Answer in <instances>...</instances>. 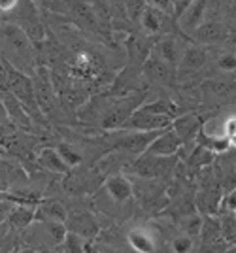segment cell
<instances>
[{"instance_id": "cell-1", "label": "cell", "mask_w": 236, "mask_h": 253, "mask_svg": "<svg viewBox=\"0 0 236 253\" xmlns=\"http://www.w3.org/2000/svg\"><path fill=\"white\" fill-rule=\"evenodd\" d=\"M0 49L2 59L33 76L36 70V45L17 23H6L0 27Z\"/></svg>"}, {"instance_id": "cell-2", "label": "cell", "mask_w": 236, "mask_h": 253, "mask_svg": "<svg viewBox=\"0 0 236 253\" xmlns=\"http://www.w3.org/2000/svg\"><path fill=\"white\" fill-rule=\"evenodd\" d=\"M4 68H6V76H8V85H10V93L27 110V114L31 116L33 121H42L40 117L43 116L40 106L36 102V95H34V84L33 76L23 72L19 68H15L13 64H10L6 59H2Z\"/></svg>"}, {"instance_id": "cell-3", "label": "cell", "mask_w": 236, "mask_h": 253, "mask_svg": "<svg viewBox=\"0 0 236 253\" xmlns=\"http://www.w3.org/2000/svg\"><path fill=\"white\" fill-rule=\"evenodd\" d=\"M25 240L33 248H59L61 242L65 240L66 229L65 223L45 219V217H34V221L23 229Z\"/></svg>"}, {"instance_id": "cell-4", "label": "cell", "mask_w": 236, "mask_h": 253, "mask_svg": "<svg viewBox=\"0 0 236 253\" xmlns=\"http://www.w3.org/2000/svg\"><path fill=\"white\" fill-rule=\"evenodd\" d=\"M176 155L172 157H162V155H153V153H148L144 151L142 155L136 157L134 165H132V170L136 172L138 178H146V179H162L170 174L174 167H176Z\"/></svg>"}, {"instance_id": "cell-5", "label": "cell", "mask_w": 236, "mask_h": 253, "mask_svg": "<svg viewBox=\"0 0 236 253\" xmlns=\"http://www.w3.org/2000/svg\"><path fill=\"white\" fill-rule=\"evenodd\" d=\"M13 11H17V15H19L17 25L29 34V38L33 40L36 47H42L43 42H45V27H43L42 19H40V13L36 11L34 2H31V0H19L17 8Z\"/></svg>"}, {"instance_id": "cell-6", "label": "cell", "mask_w": 236, "mask_h": 253, "mask_svg": "<svg viewBox=\"0 0 236 253\" xmlns=\"http://www.w3.org/2000/svg\"><path fill=\"white\" fill-rule=\"evenodd\" d=\"M142 98H144V95L140 93V95H132L123 98L121 102H114V104L110 106V110L102 112L100 126L106 128V130H119L123 126V123L130 117V114L140 106Z\"/></svg>"}, {"instance_id": "cell-7", "label": "cell", "mask_w": 236, "mask_h": 253, "mask_svg": "<svg viewBox=\"0 0 236 253\" xmlns=\"http://www.w3.org/2000/svg\"><path fill=\"white\" fill-rule=\"evenodd\" d=\"M174 117L159 116V114H150L136 108L130 117L123 123L121 130H164L170 128Z\"/></svg>"}, {"instance_id": "cell-8", "label": "cell", "mask_w": 236, "mask_h": 253, "mask_svg": "<svg viewBox=\"0 0 236 253\" xmlns=\"http://www.w3.org/2000/svg\"><path fill=\"white\" fill-rule=\"evenodd\" d=\"M208 51L200 43H189L185 45L182 53V59L176 68V78H187V76L197 74L198 70H202L208 63Z\"/></svg>"}, {"instance_id": "cell-9", "label": "cell", "mask_w": 236, "mask_h": 253, "mask_svg": "<svg viewBox=\"0 0 236 253\" xmlns=\"http://www.w3.org/2000/svg\"><path fill=\"white\" fill-rule=\"evenodd\" d=\"M66 181H65V189L70 195H83V193H95L97 189L102 187V176L97 172H85V170H68L66 172Z\"/></svg>"}, {"instance_id": "cell-10", "label": "cell", "mask_w": 236, "mask_h": 253, "mask_svg": "<svg viewBox=\"0 0 236 253\" xmlns=\"http://www.w3.org/2000/svg\"><path fill=\"white\" fill-rule=\"evenodd\" d=\"M123 132H127V134H123L116 142V149L127 153V155H132V157H138L148 149L151 140L161 130H123Z\"/></svg>"}, {"instance_id": "cell-11", "label": "cell", "mask_w": 236, "mask_h": 253, "mask_svg": "<svg viewBox=\"0 0 236 253\" xmlns=\"http://www.w3.org/2000/svg\"><path fill=\"white\" fill-rule=\"evenodd\" d=\"M61 6L66 15L81 29H97L100 25L89 0H61Z\"/></svg>"}, {"instance_id": "cell-12", "label": "cell", "mask_w": 236, "mask_h": 253, "mask_svg": "<svg viewBox=\"0 0 236 253\" xmlns=\"http://www.w3.org/2000/svg\"><path fill=\"white\" fill-rule=\"evenodd\" d=\"M100 191L106 195L114 204H125L132 199L134 191H132V181L123 174H116L110 176L108 179H104Z\"/></svg>"}, {"instance_id": "cell-13", "label": "cell", "mask_w": 236, "mask_h": 253, "mask_svg": "<svg viewBox=\"0 0 236 253\" xmlns=\"http://www.w3.org/2000/svg\"><path fill=\"white\" fill-rule=\"evenodd\" d=\"M214 0H193L185 10L178 15L180 17V29L185 34H193L195 29L208 17V11Z\"/></svg>"}, {"instance_id": "cell-14", "label": "cell", "mask_w": 236, "mask_h": 253, "mask_svg": "<svg viewBox=\"0 0 236 253\" xmlns=\"http://www.w3.org/2000/svg\"><path fill=\"white\" fill-rule=\"evenodd\" d=\"M142 70H144V74L148 76L151 82H157V84L170 85L176 80V70L172 68L170 64L164 63L157 53H153V49H151L150 57L142 64Z\"/></svg>"}, {"instance_id": "cell-15", "label": "cell", "mask_w": 236, "mask_h": 253, "mask_svg": "<svg viewBox=\"0 0 236 253\" xmlns=\"http://www.w3.org/2000/svg\"><path fill=\"white\" fill-rule=\"evenodd\" d=\"M193 38L200 45H210V43H219L229 38V29L217 19L206 17L193 32Z\"/></svg>"}, {"instance_id": "cell-16", "label": "cell", "mask_w": 236, "mask_h": 253, "mask_svg": "<svg viewBox=\"0 0 236 253\" xmlns=\"http://www.w3.org/2000/svg\"><path fill=\"white\" fill-rule=\"evenodd\" d=\"M183 148V142L180 140V136L172 130V128H164L161 130L157 136L151 140V144L148 146V153L153 155H162V157H172L178 155V151Z\"/></svg>"}, {"instance_id": "cell-17", "label": "cell", "mask_w": 236, "mask_h": 253, "mask_svg": "<svg viewBox=\"0 0 236 253\" xmlns=\"http://www.w3.org/2000/svg\"><path fill=\"white\" fill-rule=\"evenodd\" d=\"M65 225L68 231L83 236L85 240H93L98 234V231H100V229H98V223L95 221V217L85 210L76 211V213H68Z\"/></svg>"}, {"instance_id": "cell-18", "label": "cell", "mask_w": 236, "mask_h": 253, "mask_svg": "<svg viewBox=\"0 0 236 253\" xmlns=\"http://www.w3.org/2000/svg\"><path fill=\"white\" fill-rule=\"evenodd\" d=\"M183 49H185V47H183L182 42H180L174 34H164L161 40L157 42L153 53H157L164 63L170 64L172 68L176 70V68H178V63H180V59H182Z\"/></svg>"}, {"instance_id": "cell-19", "label": "cell", "mask_w": 236, "mask_h": 253, "mask_svg": "<svg viewBox=\"0 0 236 253\" xmlns=\"http://www.w3.org/2000/svg\"><path fill=\"white\" fill-rule=\"evenodd\" d=\"M202 126V119L197 116V114H187V116H176L172 121V130L180 136L183 144L187 142H195L197 132L200 130Z\"/></svg>"}, {"instance_id": "cell-20", "label": "cell", "mask_w": 236, "mask_h": 253, "mask_svg": "<svg viewBox=\"0 0 236 253\" xmlns=\"http://www.w3.org/2000/svg\"><path fill=\"white\" fill-rule=\"evenodd\" d=\"M168 17H170L168 13L157 10L153 6H146L138 21L142 31L146 32L148 36H155V34H161L164 31V27L168 25Z\"/></svg>"}, {"instance_id": "cell-21", "label": "cell", "mask_w": 236, "mask_h": 253, "mask_svg": "<svg viewBox=\"0 0 236 253\" xmlns=\"http://www.w3.org/2000/svg\"><path fill=\"white\" fill-rule=\"evenodd\" d=\"M200 240L204 246H212V244L223 242V231H221V219L215 217V213H206L202 215V225L198 232Z\"/></svg>"}, {"instance_id": "cell-22", "label": "cell", "mask_w": 236, "mask_h": 253, "mask_svg": "<svg viewBox=\"0 0 236 253\" xmlns=\"http://www.w3.org/2000/svg\"><path fill=\"white\" fill-rule=\"evenodd\" d=\"M36 163H38L43 170L53 172V174H63V176H66V172L70 170V167H68L65 161H63V157L59 155V151L53 148H43L42 151L38 153Z\"/></svg>"}, {"instance_id": "cell-23", "label": "cell", "mask_w": 236, "mask_h": 253, "mask_svg": "<svg viewBox=\"0 0 236 253\" xmlns=\"http://www.w3.org/2000/svg\"><path fill=\"white\" fill-rule=\"evenodd\" d=\"M34 217H36V208L33 204H15L6 223L15 231H23L34 221Z\"/></svg>"}, {"instance_id": "cell-24", "label": "cell", "mask_w": 236, "mask_h": 253, "mask_svg": "<svg viewBox=\"0 0 236 253\" xmlns=\"http://www.w3.org/2000/svg\"><path fill=\"white\" fill-rule=\"evenodd\" d=\"M204 93L219 100H229L236 96V82L233 80H212L204 84Z\"/></svg>"}, {"instance_id": "cell-25", "label": "cell", "mask_w": 236, "mask_h": 253, "mask_svg": "<svg viewBox=\"0 0 236 253\" xmlns=\"http://www.w3.org/2000/svg\"><path fill=\"white\" fill-rule=\"evenodd\" d=\"M214 159H215L214 151H210V149H206L204 146H198V144H197V148L191 151V155L187 157L185 165H187V170H189V172L198 174V172H202L206 167H210V165L214 163Z\"/></svg>"}, {"instance_id": "cell-26", "label": "cell", "mask_w": 236, "mask_h": 253, "mask_svg": "<svg viewBox=\"0 0 236 253\" xmlns=\"http://www.w3.org/2000/svg\"><path fill=\"white\" fill-rule=\"evenodd\" d=\"M195 144H198V146H204L206 149L214 151L215 155H217V153H225L227 149L231 148L229 136H217V134H210V132H206V130H204L202 126H200V130L197 132Z\"/></svg>"}, {"instance_id": "cell-27", "label": "cell", "mask_w": 236, "mask_h": 253, "mask_svg": "<svg viewBox=\"0 0 236 253\" xmlns=\"http://www.w3.org/2000/svg\"><path fill=\"white\" fill-rule=\"evenodd\" d=\"M36 217H45V219H53V221L65 223L68 217V208L61 201L51 199V201L42 202L36 208Z\"/></svg>"}, {"instance_id": "cell-28", "label": "cell", "mask_w": 236, "mask_h": 253, "mask_svg": "<svg viewBox=\"0 0 236 253\" xmlns=\"http://www.w3.org/2000/svg\"><path fill=\"white\" fill-rule=\"evenodd\" d=\"M127 240H129L130 248L136 250V252L148 253L155 250L153 236H151L148 231H144V229H134V231H130L129 236H127Z\"/></svg>"}, {"instance_id": "cell-29", "label": "cell", "mask_w": 236, "mask_h": 253, "mask_svg": "<svg viewBox=\"0 0 236 253\" xmlns=\"http://www.w3.org/2000/svg\"><path fill=\"white\" fill-rule=\"evenodd\" d=\"M150 53H151V43L148 42V38H144V36H132L129 40V55L132 59H136V63L140 66L150 57Z\"/></svg>"}, {"instance_id": "cell-30", "label": "cell", "mask_w": 236, "mask_h": 253, "mask_svg": "<svg viewBox=\"0 0 236 253\" xmlns=\"http://www.w3.org/2000/svg\"><path fill=\"white\" fill-rule=\"evenodd\" d=\"M57 151H59V155L63 157V161H65L70 169L81 167L83 157H81V153H79L72 144H68V142H61V144L57 146Z\"/></svg>"}, {"instance_id": "cell-31", "label": "cell", "mask_w": 236, "mask_h": 253, "mask_svg": "<svg viewBox=\"0 0 236 253\" xmlns=\"http://www.w3.org/2000/svg\"><path fill=\"white\" fill-rule=\"evenodd\" d=\"M182 229L185 234H189V236H198V232H200V225H202V215L198 213L197 210H191L187 211V213H183L182 215Z\"/></svg>"}, {"instance_id": "cell-32", "label": "cell", "mask_w": 236, "mask_h": 253, "mask_svg": "<svg viewBox=\"0 0 236 253\" xmlns=\"http://www.w3.org/2000/svg\"><path fill=\"white\" fill-rule=\"evenodd\" d=\"M87 240L83 236H79V234H76V232L68 231L65 236V240L61 242V250H65V252H70V253H79V252H85L87 250Z\"/></svg>"}, {"instance_id": "cell-33", "label": "cell", "mask_w": 236, "mask_h": 253, "mask_svg": "<svg viewBox=\"0 0 236 253\" xmlns=\"http://www.w3.org/2000/svg\"><path fill=\"white\" fill-rule=\"evenodd\" d=\"M123 6H125L127 17H129L130 21H138L142 11H144V8L148 4H146V0H123Z\"/></svg>"}, {"instance_id": "cell-34", "label": "cell", "mask_w": 236, "mask_h": 253, "mask_svg": "<svg viewBox=\"0 0 236 253\" xmlns=\"http://www.w3.org/2000/svg\"><path fill=\"white\" fill-rule=\"evenodd\" d=\"M215 64L221 72H236V55L231 51H223L217 55Z\"/></svg>"}, {"instance_id": "cell-35", "label": "cell", "mask_w": 236, "mask_h": 253, "mask_svg": "<svg viewBox=\"0 0 236 253\" xmlns=\"http://www.w3.org/2000/svg\"><path fill=\"white\" fill-rule=\"evenodd\" d=\"M193 248H195L193 236H189V234L176 236V238L172 240V250L176 253H187V252H191Z\"/></svg>"}, {"instance_id": "cell-36", "label": "cell", "mask_w": 236, "mask_h": 253, "mask_svg": "<svg viewBox=\"0 0 236 253\" xmlns=\"http://www.w3.org/2000/svg\"><path fill=\"white\" fill-rule=\"evenodd\" d=\"M146 4L164 11L168 15H174V0H146Z\"/></svg>"}, {"instance_id": "cell-37", "label": "cell", "mask_w": 236, "mask_h": 253, "mask_svg": "<svg viewBox=\"0 0 236 253\" xmlns=\"http://www.w3.org/2000/svg\"><path fill=\"white\" fill-rule=\"evenodd\" d=\"M227 23L233 25L236 29V0H229V8H227Z\"/></svg>"}, {"instance_id": "cell-38", "label": "cell", "mask_w": 236, "mask_h": 253, "mask_svg": "<svg viewBox=\"0 0 236 253\" xmlns=\"http://www.w3.org/2000/svg\"><path fill=\"white\" fill-rule=\"evenodd\" d=\"M19 0H0V11H13L17 8Z\"/></svg>"}, {"instance_id": "cell-39", "label": "cell", "mask_w": 236, "mask_h": 253, "mask_svg": "<svg viewBox=\"0 0 236 253\" xmlns=\"http://www.w3.org/2000/svg\"><path fill=\"white\" fill-rule=\"evenodd\" d=\"M193 0H174V15H180Z\"/></svg>"}, {"instance_id": "cell-40", "label": "cell", "mask_w": 236, "mask_h": 253, "mask_svg": "<svg viewBox=\"0 0 236 253\" xmlns=\"http://www.w3.org/2000/svg\"><path fill=\"white\" fill-rule=\"evenodd\" d=\"M225 132H227V136H231V134H236V117H231V119H227Z\"/></svg>"}, {"instance_id": "cell-41", "label": "cell", "mask_w": 236, "mask_h": 253, "mask_svg": "<svg viewBox=\"0 0 236 253\" xmlns=\"http://www.w3.org/2000/svg\"><path fill=\"white\" fill-rule=\"evenodd\" d=\"M229 142H231V148H236V134H231V136H229Z\"/></svg>"}, {"instance_id": "cell-42", "label": "cell", "mask_w": 236, "mask_h": 253, "mask_svg": "<svg viewBox=\"0 0 236 253\" xmlns=\"http://www.w3.org/2000/svg\"><path fill=\"white\" fill-rule=\"evenodd\" d=\"M40 2V6H43V8H49V0H38Z\"/></svg>"}, {"instance_id": "cell-43", "label": "cell", "mask_w": 236, "mask_h": 253, "mask_svg": "<svg viewBox=\"0 0 236 253\" xmlns=\"http://www.w3.org/2000/svg\"><path fill=\"white\" fill-rule=\"evenodd\" d=\"M0 64H2V57H0Z\"/></svg>"}]
</instances>
